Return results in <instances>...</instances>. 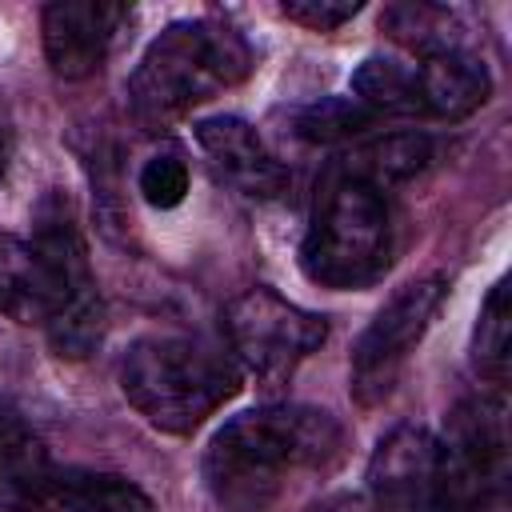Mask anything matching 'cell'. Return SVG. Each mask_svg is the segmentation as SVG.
<instances>
[{
    "mask_svg": "<svg viewBox=\"0 0 512 512\" xmlns=\"http://www.w3.org/2000/svg\"><path fill=\"white\" fill-rule=\"evenodd\" d=\"M344 424L312 404H268L232 416L204 448V484L224 512H272L300 484L340 468Z\"/></svg>",
    "mask_w": 512,
    "mask_h": 512,
    "instance_id": "obj_1",
    "label": "cell"
},
{
    "mask_svg": "<svg viewBox=\"0 0 512 512\" xmlns=\"http://www.w3.org/2000/svg\"><path fill=\"white\" fill-rule=\"evenodd\" d=\"M248 72H252L248 40L224 20L196 16L168 24L144 48L124 92L132 120L148 132H160L172 120L188 116L196 104L240 84Z\"/></svg>",
    "mask_w": 512,
    "mask_h": 512,
    "instance_id": "obj_2",
    "label": "cell"
},
{
    "mask_svg": "<svg viewBox=\"0 0 512 512\" xmlns=\"http://www.w3.org/2000/svg\"><path fill=\"white\" fill-rule=\"evenodd\" d=\"M240 364L192 336H140L120 360L124 400L160 432H196L240 392Z\"/></svg>",
    "mask_w": 512,
    "mask_h": 512,
    "instance_id": "obj_3",
    "label": "cell"
},
{
    "mask_svg": "<svg viewBox=\"0 0 512 512\" xmlns=\"http://www.w3.org/2000/svg\"><path fill=\"white\" fill-rule=\"evenodd\" d=\"M396 252L392 208L384 192L360 176L332 172L316 196L312 224L300 244V268L320 288H368L376 284Z\"/></svg>",
    "mask_w": 512,
    "mask_h": 512,
    "instance_id": "obj_4",
    "label": "cell"
},
{
    "mask_svg": "<svg viewBox=\"0 0 512 512\" xmlns=\"http://www.w3.org/2000/svg\"><path fill=\"white\" fill-rule=\"evenodd\" d=\"M32 252L48 288L44 332L60 356H88L104 336V304L92 276L76 208L64 192H48L32 212Z\"/></svg>",
    "mask_w": 512,
    "mask_h": 512,
    "instance_id": "obj_5",
    "label": "cell"
},
{
    "mask_svg": "<svg viewBox=\"0 0 512 512\" xmlns=\"http://www.w3.org/2000/svg\"><path fill=\"white\" fill-rule=\"evenodd\" d=\"M0 512H152L124 476L56 468L16 424L0 428Z\"/></svg>",
    "mask_w": 512,
    "mask_h": 512,
    "instance_id": "obj_6",
    "label": "cell"
},
{
    "mask_svg": "<svg viewBox=\"0 0 512 512\" xmlns=\"http://www.w3.org/2000/svg\"><path fill=\"white\" fill-rule=\"evenodd\" d=\"M224 340L240 372H252L260 384L276 388L328 340V324L316 312L284 300L276 288L256 284L224 308Z\"/></svg>",
    "mask_w": 512,
    "mask_h": 512,
    "instance_id": "obj_7",
    "label": "cell"
},
{
    "mask_svg": "<svg viewBox=\"0 0 512 512\" xmlns=\"http://www.w3.org/2000/svg\"><path fill=\"white\" fill-rule=\"evenodd\" d=\"M444 292H448L444 276L408 280L360 332V340L352 348V364H348V376H352L348 388L360 408H376L392 396V388L400 384V376L408 368V356L416 352L428 324L436 320Z\"/></svg>",
    "mask_w": 512,
    "mask_h": 512,
    "instance_id": "obj_8",
    "label": "cell"
},
{
    "mask_svg": "<svg viewBox=\"0 0 512 512\" xmlns=\"http://www.w3.org/2000/svg\"><path fill=\"white\" fill-rule=\"evenodd\" d=\"M376 512H452L440 436L420 424L392 428L368 460V492Z\"/></svg>",
    "mask_w": 512,
    "mask_h": 512,
    "instance_id": "obj_9",
    "label": "cell"
},
{
    "mask_svg": "<svg viewBox=\"0 0 512 512\" xmlns=\"http://www.w3.org/2000/svg\"><path fill=\"white\" fill-rule=\"evenodd\" d=\"M124 20H128L124 4H96V0L48 4L40 16V32H44V56L52 72L64 80L92 76L104 64Z\"/></svg>",
    "mask_w": 512,
    "mask_h": 512,
    "instance_id": "obj_10",
    "label": "cell"
},
{
    "mask_svg": "<svg viewBox=\"0 0 512 512\" xmlns=\"http://www.w3.org/2000/svg\"><path fill=\"white\" fill-rule=\"evenodd\" d=\"M196 144L232 192L248 200H276L288 192V168L268 152V144L248 120L208 116L196 124Z\"/></svg>",
    "mask_w": 512,
    "mask_h": 512,
    "instance_id": "obj_11",
    "label": "cell"
},
{
    "mask_svg": "<svg viewBox=\"0 0 512 512\" xmlns=\"http://www.w3.org/2000/svg\"><path fill=\"white\" fill-rule=\"evenodd\" d=\"M412 76H416L420 116L460 120V116H472L492 92L488 68L472 48L420 56V64H412Z\"/></svg>",
    "mask_w": 512,
    "mask_h": 512,
    "instance_id": "obj_12",
    "label": "cell"
},
{
    "mask_svg": "<svg viewBox=\"0 0 512 512\" xmlns=\"http://www.w3.org/2000/svg\"><path fill=\"white\" fill-rule=\"evenodd\" d=\"M0 316H12L20 324L48 320V288L40 260L28 240L0 228Z\"/></svg>",
    "mask_w": 512,
    "mask_h": 512,
    "instance_id": "obj_13",
    "label": "cell"
},
{
    "mask_svg": "<svg viewBox=\"0 0 512 512\" xmlns=\"http://www.w3.org/2000/svg\"><path fill=\"white\" fill-rule=\"evenodd\" d=\"M428 160H432V140L424 132H392V136H380V140L356 148L340 164V172L360 176V180H368V184H376L384 192V184L416 176Z\"/></svg>",
    "mask_w": 512,
    "mask_h": 512,
    "instance_id": "obj_14",
    "label": "cell"
},
{
    "mask_svg": "<svg viewBox=\"0 0 512 512\" xmlns=\"http://www.w3.org/2000/svg\"><path fill=\"white\" fill-rule=\"evenodd\" d=\"M380 24H384L400 44H408V48L420 52V56L468 48L464 36H460L456 12L440 8V4H388V8L380 12Z\"/></svg>",
    "mask_w": 512,
    "mask_h": 512,
    "instance_id": "obj_15",
    "label": "cell"
},
{
    "mask_svg": "<svg viewBox=\"0 0 512 512\" xmlns=\"http://www.w3.org/2000/svg\"><path fill=\"white\" fill-rule=\"evenodd\" d=\"M352 92H356V104H364L372 116H380V112L420 116L412 64H400V60H388V56H368L352 72Z\"/></svg>",
    "mask_w": 512,
    "mask_h": 512,
    "instance_id": "obj_16",
    "label": "cell"
},
{
    "mask_svg": "<svg viewBox=\"0 0 512 512\" xmlns=\"http://www.w3.org/2000/svg\"><path fill=\"white\" fill-rule=\"evenodd\" d=\"M372 112L348 96H324V100H312L304 108H296V136L308 140V144H344V140H356L372 128Z\"/></svg>",
    "mask_w": 512,
    "mask_h": 512,
    "instance_id": "obj_17",
    "label": "cell"
},
{
    "mask_svg": "<svg viewBox=\"0 0 512 512\" xmlns=\"http://www.w3.org/2000/svg\"><path fill=\"white\" fill-rule=\"evenodd\" d=\"M508 280H496L472 332V368L496 388L508 380Z\"/></svg>",
    "mask_w": 512,
    "mask_h": 512,
    "instance_id": "obj_18",
    "label": "cell"
},
{
    "mask_svg": "<svg viewBox=\"0 0 512 512\" xmlns=\"http://www.w3.org/2000/svg\"><path fill=\"white\" fill-rule=\"evenodd\" d=\"M140 196L152 204V208H176L184 196H188V164L180 152H156L144 160L140 168Z\"/></svg>",
    "mask_w": 512,
    "mask_h": 512,
    "instance_id": "obj_19",
    "label": "cell"
},
{
    "mask_svg": "<svg viewBox=\"0 0 512 512\" xmlns=\"http://www.w3.org/2000/svg\"><path fill=\"white\" fill-rule=\"evenodd\" d=\"M280 12L312 32H336L344 20L360 12V4L356 0H288Z\"/></svg>",
    "mask_w": 512,
    "mask_h": 512,
    "instance_id": "obj_20",
    "label": "cell"
},
{
    "mask_svg": "<svg viewBox=\"0 0 512 512\" xmlns=\"http://www.w3.org/2000/svg\"><path fill=\"white\" fill-rule=\"evenodd\" d=\"M308 512H376V508H372V500L364 492H332L320 504H312Z\"/></svg>",
    "mask_w": 512,
    "mask_h": 512,
    "instance_id": "obj_21",
    "label": "cell"
},
{
    "mask_svg": "<svg viewBox=\"0 0 512 512\" xmlns=\"http://www.w3.org/2000/svg\"><path fill=\"white\" fill-rule=\"evenodd\" d=\"M12 144H16V136H12V120H8V112H4V104H0V180H4V172H8Z\"/></svg>",
    "mask_w": 512,
    "mask_h": 512,
    "instance_id": "obj_22",
    "label": "cell"
}]
</instances>
